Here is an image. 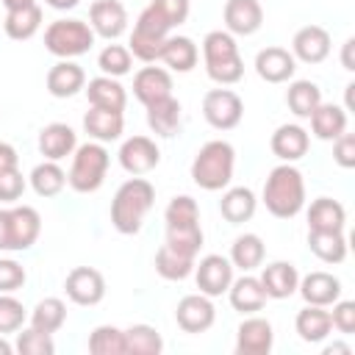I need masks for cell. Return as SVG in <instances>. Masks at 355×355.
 I'll return each mask as SVG.
<instances>
[{"label":"cell","instance_id":"1","mask_svg":"<svg viewBox=\"0 0 355 355\" xmlns=\"http://www.w3.org/2000/svg\"><path fill=\"white\" fill-rule=\"evenodd\" d=\"M155 202V189L147 178H130L125 180L114 200H111V225L122 233V236H133L141 230L144 216L150 214Z\"/></svg>","mask_w":355,"mask_h":355},{"label":"cell","instance_id":"2","mask_svg":"<svg viewBox=\"0 0 355 355\" xmlns=\"http://www.w3.org/2000/svg\"><path fill=\"white\" fill-rule=\"evenodd\" d=\"M263 205L277 219H291L305 208V180L291 164H280L263 183Z\"/></svg>","mask_w":355,"mask_h":355},{"label":"cell","instance_id":"3","mask_svg":"<svg viewBox=\"0 0 355 355\" xmlns=\"http://www.w3.org/2000/svg\"><path fill=\"white\" fill-rule=\"evenodd\" d=\"M236 166V150L230 141H205L191 161V180L205 191H219L230 183Z\"/></svg>","mask_w":355,"mask_h":355},{"label":"cell","instance_id":"4","mask_svg":"<svg viewBox=\"0 0 355 355\" xmlns=\"http://www.w3.org/2000/svg\"><path fill=\"white\" fill-rule=\"evenodd\" d=\"M202 58H205V72L214 83L230 86L239 83L244 75V61L239 53V44L233 33L227 31H211L202 39Z\"/></svg>","mask_w":355,"mask_h":355},{"label":"cell","instance_id":"5","mask_svg":"<svg viewBox=\"0 0 355 355\" xmlns=\"http://www.w3.org/2000/svg\"><path fill=\"white\" fill-rule=\"evenodd\" d=\"M42 233V216L33 205L0 208V252H25Z\"/></svg>","mask_w":355,"mask_h":355},{"label":"cell","instance_id":"6","mask_svg":"<svg viewBox=\"0 0 355 355\" xmlns=\"http://www.w3.org/2000/svg\"><path fill=\"white\" fill-rule=\"evenodd\" d=\"M169 31H172L169 19L150 3L139 14V19L133 25V33H130V42H128L130 55L139 58V61H144V64L158 61L161 58V50H164V42L169 39Z\"/></svg>","mask_w":355,"mask_h":355},{"label":"cell","instance_id":"7","mask_svg":"<svg viewBox=\"0 0 355 355\" xmlns=\"http://www.w3.org/2000/svg\"><path fill=\"white\" fill-rule=\"evenodd\" d=\"M108 164H111L108 150L100 141H86V144L75 147V153H72V166L67 172V183L78 194H92L103 186Z\"/></svg>","mask_w":355,"mask_h":355},{"label":"cell","instance_id":"8","mask_svg":"<svg viewBox=\"0 0 355 355\" xmlns=\"http://www.w3.org/2000/svg\"><path fill=\"white\" fill-rule=\"evenodd\" d=\"M92 44H94V31L83 19H55L44 31V47L58 58H78L89 53Z\"/></svg>","mask_w":355,"mask_h":355},{"label":"cell","instance_id":"9","mask_svg":"<svg viewBox=\"0 0 355 355\" xmlns=\"http://www.w3.org/2000/svg\"><path fill=\"white\" fill-rule=\"evenodd\" d=\"M202 116L216 130H233L244 116V103L230 89H211L202 97Z\"/></svg>","mask_w":355,"mask_h":355},{"label":"cell","instance_id":"10","mask_svg":"<svg viewBox=\"0 0 355 355\" xmlns=\"http://www.w3.org/2000/svg\"><path fill=\"white\" fill-rule=\"evenodd\" d=\"M119 164L128 175L144 178L161 164V150L150 136H130L119 147Z\"/></svg>","mask_w":355,"mask_h":355},{"label":"cell","instance_id":"11","mask_svg":"<svg viewBox=\"0 0 355 355\" xmlns=\"http://www.w3.org/2000/svg\"><path fill=\"white\" fill-rule=\"evenodd\" d=\"M194 277L197 288L205 297H219L233 283V263L225 255H205L200 258V263H194Z\"/></svg>","mask_w":355,"mask_h":355},{"label":"cell","instance_id":"12","mask_svg":"<svg viewBox=\"0 0 355 355\" xmlns=\"http://www.w3.org/2000/svg\"><path fill=\"white\" fill-rule=\"evenodd\" d=\"M64 291L75 305H97L105 297V277L92 266H75L64 280Z\"/></svg>","mask_w":355,"mask_h":355},{"label":"cell","instance_id":"13","mask_svg":"<svg viewBox=\"0 0 355 355\" xmlns=\"http://www.w3.org/2000/svg\"><path fill=\"white\" fill-rule=\"evenodd\" d=\"M175 319L183 333H205L216 319V308H214L211 297H205L202 291L186 294L175 308Z\"/></svg>","mask_w":355,"mask_h":355},{"label":"cell","instance_id":"14","mask_svg":"<svg viewBox=\"0 0 355 355\" xmlns=\"http://www.w3.org/2000/svg\"><path fill=\"white\" fill-rule=\"evenodd\" d=\"M89 25L94 36L114 42L128 31V11L119 0H94L89 8Z\"/></svg>","mask_w":355,"mask_h":355},{"label":"cell","instance_id":"15","mask_svg":"<svg viewBox=\"0 0 355 355\" xmlns=\"http://www.w3.org/2000/svg\"><path fill=\"white\" fill-rule=\"evenodd\" d=\"M275 341V330L266 319L250 316L236 330V352L239 355H269Z\"/></svg>","mask_w":355,"mask_h":355},{"label":"cell","instance_id":"16","mask_svg":"<svg viewBox=\"0 0 355 355\" xmlns=\"http://www.w3.org/2000/svg\"><path fill=\"white\" fill-rule=\"evenodd\" d=\"M222 17L233 36H252L263 25V8L258 0H227Z\"/></svg>","mask_w":355,"mask_h":355},{"label":"cell","instance_id":"17","mask_svg":"<svg viewBox=\"0 0 355 355\" xmlns=\"http://www.w3.org/2000/svg\"><path fill=\"white\" fill-rule=\"evenodd\" d=\"M291 55L305 64H322L330 55V33L322 25H305L291 39Z\"/></svg>","mask_w":355,"mask_h":355},{"label":"cell","instance_id":"18","mask_svg":"<svg viewBox=\"0 0 355 355\" xmlns=\"http://www.w3.org/2000/svg\"><path fill=\"white\" fill-rule=\"evenodd\" d=\"M297 58L286 47H263L255 55V72L266 83H286L294 78Z\"/></svg>","mask_w":355,"mask_h":355},{"label":"cell","instance_id":"19","mask_svg":"<svg viewBox=\"0 0 355 355\" xmlns=\"http://www.w3.org/2000/svg\"><path fill=\"white\" fill-rule=\"evenodd\" d=\"M133 94L139 103L150 105L172 94V75L164 67H141L133 75Z\"/></svg>","mask_w":355,"mask_h":355},{"label":"cell","instance_id":"20","mask_svg":"<svg viewBox=\"0 0 355 355\" xmlns=\"http://www.w3.org/2000/svg\"><path fill=\"white\" fill-rule=\"evenodd\" d=\"M75 147H78V136L64 122H50L39 130V153L44 155V161H61L72 155Z\"/></svg>","mask_w":355,"mask_h":355},{"label":"cell","instance_id":"21","mask_svg":"<svg viewBox=\"0 0 355 355\" xmlns=\"http://www.w3.org/2000/svg\"><path fill=\"white\" fill-rule=\"evenodd\" d=\"M297 291L302 294L305 305H319V308H327L333 305L338 297H341V280L333 277L330 272H311L300 280Z\"/></svg>","mask_w":355,"mask_h":355},{"label":"cell","instance_id":"22","mask_svg":"<svg viewBox=\"0 0 355 355\" xmlns=\"http://www.w3.org/2000/svg\"><path fill=\"white\" fill-rule=\"evenodd\" d=\"M86 86V72H83V67L80 64H75V61H69V58H61L58 64H53L50 67V72H47V92L53 94V97H72V94H78L80 89Z\"/></svg>","mask_w":355,"mask_h":355},{"label":"cell","instance_id":"23","mask_svg":"<svg viewBox=\"0 0 355 355\" xmlns=\"http://www.w3.org/2000/svg\"><path fill=\"white\" fill-rule=\"evenodd\" d=\"M180 119H183V108H180V103L172 94L147 105V125L161 139L178 136L180 133Z\"/></svg>","mask_w":355,"mask_h":355},{"label":"cell","instance_id":"24","mask_svg":"<svg viewBox=\"0 0 355 355\" xmlns=\"http://www.w3.org/2000/svg\"><path fill=\"white\" fill-rule=\"evenodd\" d=\"M308 144H311V136L302 125H280L275 133H272V153L283 161V164H291V161H300L305 153H308Z\"/></svg>","mask_w":355,"mask_h":355},{"label":"cell","instance_id":"25","mask_svg":"<svg viewBox=\"0 0 355 355\" xmlns=\"http://www.w3.org/2000/svg\"><path fill=\"white\" fill-rule=\"evenodd\" d=\"M261 286L266 291V297L272 300H286L297 291L300 286V275H297V266L294 263H286V261H275L269 266H263L261 272Z\"/></svg>","mask_w":355,"mask_h":355},{"label":"cell","instance_id":"26","mask_svg":"<svg viewBox=\"0 0 355 355\" xmlns=\"http://www.w3.org/2000/svg\"><path fill=\"white\" fill-rule=\"evenodd\" d=\"M122 128H125V116L122 111H111V108H94L86 111L83 116V130L94 139V141H114L122 136Z\"/></svg>","mask_w":355,"mask_h":355},{"label":"cell","instance_id":"27","mask_svg":"<svg viewBox=\"0 0 355 355\" xmlns=\"http://www.w3.org/2000/svg\"><path fill=\"white\" fill-rule=\"evenodd\" d=\"M227 294H230V305L239 313H255L269 300L266 291H263V286H261V280L252 277V275H241L239 280H233L230 288H227Z\"/></svg>","mask_w":355,"mask_h":355},{"label":"cell","instance_id":"28","mask_svg":"<svg viewBox=\"0 0 355 355\" xmlns=\"http://www.w3.org/2000/svg\"><path fill=\"white\" fill-rule=\"evenodd\" d=\"M86 89V97L94 108H111V111H125V103H128V94H125V86L116 80V78H108V75H100V78H92Z\"/></svg>","mask_w":355,"mask_h":355},{"label":"cell","instance_id":"29","mask_svg":"<svg viewBox=\"0 0 355 355\" xmlns=\"http://www.w3.org/2000/svg\"><path fill=\"white\" fill-rule=\"evenodd\" d=\"M308 119H311L313 136L322 141H333L347 130V111L336 103H319Z\"/></svg>","mask_w":355,"mask_h":355},{"label":"cell","instance_id":"30","mask_svg":"<svg viewBox=\"0 0 355 355\" xmlns=\"http://www.w3.org/2000/svg\"><path fill=\"white\" fill-rule=\"evenodd\" d=\"M294 330H297V336H300L302 341H308V344L324 341V338L330 336V330H333L330 311H324V308H319V305H305V308L297 313V319H294Z\"/></svg>","mask_w":355,"mask_h":355},{"label":"cell","instance_id":"31","mask_svg":"<svg viewBox=\"0 0 355 355\" xmlns=\"http://www.w3.org/2000/svg\"><path fill=\"white\" fill-rule=\"evenodd\" d=\"M255 208H258V200H255L252 189H247V186H233V189H227V191L222 194V200H219V211H222V216H225L230 225L250 222L252 214H255Z\"/></svg>","mask_w":355,"mask_h":355},{"label":"cell","instance_id":"32","mask_svg":"<svg viewBox=\"0 0 355 355\" xmlns=\"http://www.w3.org/2000/svg\"><path fill=\"white\" fill-rule=\"evenodd\" d=\"M197 58H200V50L189 36H169L164 42L158 61H164L175 72H191L197 67Z\"/></svg>","mask_w":355,"mask_h":355},{"label":"cell","instance_id":"33","mask_svg":"<svg viewBox=\"0 0 355 355\" xmlns=\"http://www.w3.org/2000/svg\"><path fill=\"white\" fill-rule=\"evenodd\" d=\"M347 211L333 197H319L308 208V230H344Z\"/></svg>","mask_w":355,"mask_h":355},{"label":"cell","instance_id":"34","mask_svg":"<svg viewBox=\"0 0 355 355\" xmlns=\"http://www.w3.org/2000/svg\"><path fill=\"white\" fill-rule=\"evenodd\" d=\"M308 247L324 263H341L347 258L344 230H308Z\"/></svg>","mask_w":355,"mask_h":355},{"label":"cell","instance_id":"35","mask_svg":"<svg viewBox=\"0 0 355 355\" xmlns=\"http://www.w3.org/2000/svg\"><path fill=\"white\" fill-rule=\"evenodd\" d=\"M263 255H266V247H263V239L255 236V233H244L233 241L230 247V263L241 272H252L263 263Z\"/></svg>","mask_w":355,"mask_h":355},{"label":"cell","instance_id":"36","mask_svg":"<svg viewBox=\"0 0 355 355\" xmlns=\"http://www.w3.org/2000/svg\"><path fill=\"white\" fill-rule=\"evenodd\" d=\"M42 28V8L33 3V6H25V8H14L6 14V22H3V31L8 39H17V42H25L31 39L36 31Z\"/></svg>","mask_w":355,"mask_h":355},{"label":"cell","instance_id":"37","mask_svg":"<svg viewBox=\"0 0 355 355\" xmlns=\"http://www.w3.org/2000/svg\"><path fill=\"white\" fill-rule=\"evenodd\" d=\"M286 103H288V111L300 119H308L316 105L322 103V89L313 83V80H294L286 92Z\"/></svg>","mask_w":355,"mask_h":355},{"label":"cell","instance_id":"38","mask_svg":"<svg viewBox=\"0 0 355 355\" xmlns=\"http://www.w3.org/2000/svg\"><path fill=\"white\" fill-rule=\"evenodd\" d=\"M166 247L175 250L178 255L197 258V252L202 247V227H200V222L166 225Z\"/></svg>","mask_w":355,"mask_h":355},{"label":"cell","instance_id":"39","mask_svg":"<svg viewBox=\"0 0 355 355\" xmlns=\"http://www.w3.org/2000/svg\"><path fill=\"white\" fill-rule=\"evenodd\" d=\"M31 186H33V191L39 197H55L67 186V172L58 166V161L36 164L33 172H31Z\"/></svg>","mask_w":355,"mask_h":355},{"label":"cell","instance_id":"40","mask_svg":"<svg viewBox=\"0 0 355 355\" xmlns=\"http://www.w3.org/2000/svg\"><path fill=\"white\" fill-rule=\"evenodd\" d=\"M64 322H67V305L58 297H44L31 311V327H36L42 333H50L53 336Z\"/></svg>","mask_w":355,"mask_h":355},{"label":"cell","instance_id":"41","mask_svg":"<svg viewBox=\"0 0 355 355\" xmlns=\"http://www.w3.org/2000/svg\"><path fill=\"white\" fill-rule=\"evenodd\" d=\"M164 341L150 324H130L125 330V355H158Z\"/></svg>","mask_w":355,"mask_h":355},{"label":"cell","instance_id":"42","mask_svg":"<svg viewBox=\"0 0 355 355\" xmlns=\"http://www.w3.org/2000/svg\"><path fill=\"white\" fill-rule=\"evenodd\" d=\"M155 272L164 277V280H186L191 272H194V258H186V255H178L175 250H169L166 244L155 252Z\"/></svg>","mask_w":355,"mask_h":355},{"label":"cell","instance_id":"43","mask_svg":"<svg viewBox=\"0 0 355 355\" xmlns=\"http://www.w3.org/2000/svg\"><path fill=\"white\" fill-rule=\"evenodd\" d=\"M92 355H125V330L114 324H100L89 336Z\"/></svg>","mask_w":355,"mask_h":355},{"label":"cell","instance_id":"44","mask_svg":"<svg viewBox=\"0 0 355 355\" xmlns=\"http://www.w3.org/2000/svg\"><path fill=\"white\" fill-rule=\"evenodd\" d=\"M97 67H100L103 75H108V78H122V75L130 72L133 55H130V50L122 47V44H105V47L100 50V55H97Z\"/></svg>","mask_w":355,"mask_h":355},{"label":"cell","instance_id":"45","mask_svg":"<svg viewBox=\"0 0 355 355\" xmlns=\"http://www.w3.org/2000/svg\"><path fill=\"white\" fill-rule=\"evenodd\" d=\"M14 349H17L19 355H53V352H55V344H53L50 333H42V330L31 327V330L17 333Z\"/></svg>","mask_w":355,"mask_h":355},{"label":"cell","instance_id":"46","mask_svg":"<svg viewBox=\"0 0 355 355\" xmlns=\"http://www.w3.org/2000/svg\"><path fill=\"white\" fill-rule=\"evenodd\" d=\"M25 324V305L11 297V294H0V336L3 333H17Z\"/></svg>","mask_w":355,"mask_h":355},{"label":"cell","instance_id":"47","mask_svg":"<svg viewBox=\"0 0 355 355\" xmlns=\"http://www.w3.org/2000/svg\"><path fill=\"white\" fill-rule=\"evenodd\" d=\"M164 219H166V225H186V222H200V208H197V202H194L189 194H180V197H175V200L166 205V211H164Z\"/></svg>","mask_w":355,"mask_h":355},{"label":"cell","instance_id":"48","mask_svg":"<svg viewBox=\"0 0 355 355\" xmlns=\"http://www.w3.org/2000/svg\"><path fill=\"white\" fill-rule=\"evenodd\" d=\"M28 275L25 266L17 263L14 258H0V294H14L25 286Z\"/></svg>","mask_w":355,"mask_h":355},{"label":"cell","instance_id":"49","mask_svg":"<svg viewBox=\"0 0 355 355\" xmlns=\"http://www.w3.org/2000/svg\"><path fill=\"white\" fill-rule=\"evenodd\" d=\"M330 322H333V327H336L338 333H344V336L355 333V302H352V300H341V297H338V300L333 302Z\"/></svg>","mask_w":355,"mask_h":355},{"label":"cell","instance_id":"50","mask_svg":"<svg viewBox=\"0 0 355 355\" xmlns=\"http://www.w3.org/2000/svg\"><path fill=\"white\" fill-rule=\"evenodd\" d=\"M25 191V178L19 169L0 172V202H17Z\"/></svg>","mask_w":355,"mask_h":355},{"label":"cell","instance_id":"51","mask_svg":"<svg viewBox=\"0 0 355 355\" xmlns=\"http://www.w3.org/2000/svg\"><path fill=\"white\" fill-rule=\"evenodd\" d=\"M333 158L344 169H352L355 166V136L352 133L344 130L338 139H333Z\"/></svg>","mask_w":355,"mask_h":355},{"label":"cell","instance_id":"52","mask_svg":"<svg viewBox=\"0 0 355 355\" xmlns=\"http://www.w3.org/2000/svg\"><path fill=\"white\" fill-rule=\"evenodd\" d=\"M166 19H169V25L172 28H178V25H183L186 22V17H189V0H150Z\"/></svg>","mask_w":355,"mask_h":355},{"label":"cell","instance_id":"53","mask_svg":"<svg viewBox=\"0 0 355 355\" xmlns=\"http://www.w3.org/2000/svg\"><path fill=\"white\" fill-rule=\"evenodd\" d=\"M17 164H19L17 150H14L11 144L0 141V172H6V169H17Z\"/></svg>","mask_w":355,"mask_h":355},{"label":"cell","instance_id":"54","mask_svg":"<svg viewBox=\"0 0 355 355\" xmlns=\"http://www.w3.org/2000/svg\"><path fill=\"white\" fill-rule=\"evenodd\" d=\"M352 47H355V39H347V42H344V53H341L344 69H355V64H352Z\"/></svg>","mask_w":355,"mask_h":355},{"label":"cell","instance_id":"55","mask_svg":"<svg viewBox=\"0 0 355 355\" xmlns=\"http://www.w3.org/2000/svg\"><path fill=\"white\" fill-rule=\"evenodd\" d=\"M50 8H55V11H69V8H75L80 0H44Z\"/></svg>","mask_w":355,"mask_h":355},{"label":"cell","instance_id":"56","mask_svg":"<svg viewBox=\"0 0 355 355\" xmlns=\"http://www.w3.org/2000/svg\"><path fill=\"white\" fill-rule=\"evenodd\" d=\"M36 0H3V6L8 8V11H14V8H25V6H33Z\"/></svg>","mask_w":355,"mask_h":355},{"label":"cell","instance_id":"57","mask_svg":"<svg viewBox=\"0 0 355 355\" xmlns=\"http://www.w3.org/2000/svg\"><path fill=\"white\" fill-rule=\"evenodd\" d=\"M333 352H349V347L347 344H330V347H324V355H333Z\"/></svg>","mask_w":355,"mask_h":355},{"label":"cell","instance_id":"58","mask_svg":"<svg viewBox=\"0 0 355 355\" xmlns=\"http://www.w3.org/2000/svg\"><path fill=\"white\" fill-rule=\"evenodd\" d=\"M11 352H14V347L6 338H0V355H11Z\"/></svg>","mask_w":355,"mask_h":355}]
</instances>
